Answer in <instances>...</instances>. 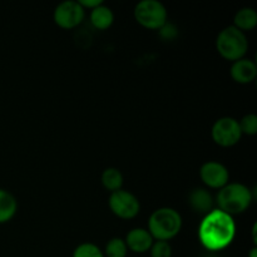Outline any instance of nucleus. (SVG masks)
<instances>
[{
	"instance_id": "obj_15",
	"label": "nucleus",
	"mask_w": 257,
	"mask_h": 257,
	"mask_svg": "<svg viewBox=\"0 0 257 257\" xmlns=\"http://www.w3.org/2000/svg\"><path fill=\"white\" fill-rule=\"evenodd\" d=\"M233 27L246 33L253 30L257 25V13L253 8H241L233 17Z\"/></svg>"
},
{
	"instance_id": "obj_16",
	"label": "nucleus",
	"mask_w": 257,
	"mask_h": 257,
	"mask_svg": "<svg viewBox=\"0 0 257 257\" xmlns=\"http://www.w3.org/2000/svg\"><path fill=\"white\" fill-rule=\"evenodd\" d=\"M100 182H102L103 187H104L105 190L109 191V192L112 193L118 190H122L124 177H123V173L120 172L118 168L108 167L102 172Z\"/></svg>"
},
{
	"instance_id": "obj_14",
	"label": "nucleus",
	"mask_w": 257,
	"mask_h": 257,
	"mask_svg": "<svg viewBox=\"0 0 257 257\" xmlns=\"http://www.w3.org/2000/svg\"><path fill=\"white\" fill-rule=\"evenodd\" d=\"M18 212V201L8 190L0 188V225L14 218Z\"/></svg>"
},
{
	"instance_id": "obj_17",
	"label": "nucleus",
	"mask_w": 257,
	"mask_h": 257,
	"mask_svg": "<svg viewBox=\"0 0 257 257\" xmlns=\"http://www.w3.org/2000/svg\"><path fill=\"white\" fill-rule=\"evenodd\" d=\"M104 257H127L128 248L124 242V238L113 237L105 243Z\"/></svg>"
},
{
	"instance_id": "obj_13",
	"label": "nucleus",
	"mask_w": 257,
	"mask_h": 257,
	"mask_svg": "<svg viewBox=\"0 0 257 257\" xmlns=\"http://www.w3.org/2000/svg\"><path fill=\"white\" fill-rule=\"evenodd\" d=\"M89 20L98 30H107L114 23V13L109 7L102 3L89 12Z\"/></svg>"
},
{
	"instance_id": "obj_8",
	"label": "nucleus",
	"mask_w": 257,
	"mask_h": 257,
	"mask_svg": "<svg viewBox=\"0 0 257 257\" xmlns=\"http://www.w3.org/2000/svg\"><path fill=\"white\" fill-rule=\"evenodd\" d=\"M85 17V10L77 0H65L55 7L53 13L54 23L62 29H74L82 24Z\"/></svg>"
},
{
	"instance_id": "obj_5",
	"label": "nucleus",
	"mask_w": 257,
	"mask_h": 257,
	"mask_svg": "<svg viewBox=\"0 0 257 257\" xmlns=\"http://www.w3.org/2000/svg\"><path fill=\"white\" fill-rule=\"evenodd\" d=\"M135 19L141 27L160 30L167 23V9L160 0H141L133 10Z\"/></svg>"
},
{
	"instance_id": "obj_4",
	"label": "nucleus",
	"mask_w": 257,
	"mask_h": 257,
	"mask_svg": "<svg viewBox=\"0 0 257 257\" xmlns=\"http://www.w3.org/2000/svg\"><path fill=\"white\" fill-rule=\"evenodd\" d=\"M250 44L246 33L241 32L233 25L226 27L218 33L216 38V49L217 53L228 62H236L242 59L247 54Z\"/></svg>"
},
{
	"instance_id": "obj_21",
	"label": "nucleus",
	"mask_w": 257,
	"mask_h": 257,
	"mask_svg": "<svg viewBox=\"0 0 257 257\" xmlns=\"http://www.w3.org/2000/svg\"><path fill=\"white\" fill-rule=\"evenodd\" d=\"M176 30L177 29H176L173 25L166 23V24L161 28L160 32H161V35H162L163 38H166V39H172V38L176 37V34H177V32H176Z\"/></svg>"
},
{
	"instance_id": "obj_7",
	"label": "nucleus",
	"mask_w": 257,
	"mask_h": 257,
	"mask_svg": "<svg viewBox=\"0 0 257 257\" xmlns=\"http://www.w3.org/2000/svg\"><path fill=\"white\" fill-rule=\"evenodd\" d=\"M108 206L113 215L120 220H132L141 211V203L137 196L123 188L110 193Z\"/></svg>"
},
{
	"instance_id": "obj_6",
	"label": "nucleus",
	"mask_w": 257,
	"mask_h": 257,
	"mask_svg": "<svg viewBox=\"0 0 257 257\" xmlns=\"http://www.w3.org/2000/svg\"><path fill=\"white\" fill-rule=\"evenodd\" d=\"M241 133L238 120L233 117H221L212 124L211 138L217 146L223 148H230L240 142Z\"/></svg>"
},
{
	"instance_id": "obj_20",
	"label": "nucleus",
	"mask_w": 257,
	"mask_h": 257,
	"mask_svg": "<svg viewBox=\"0 0 257 257\" xmlns=\"http://www.w3.org/2000/svg\"><path fill=\"white\" fill-rule=\"evenodd\" d=\"M172 246L168 241H155L151 246V257H172Z\"/></svg>"
},
{
	"instance_id": "obj_1",
	"label": "nucleus",
	"mask_w": 257,
	"mask_h": 257,
	"mask_svg": "<svg viewBox=\"0 0 257 257\" xmlns=\"http://www.w3.org/2000/svg\"><path fill=\"white\" fill-rule=\"evenodd\" d=\"M237 232L232 216L213 208L203 216L198 226V240L207 251H222L233 242Z\"/></svg>"
},
{
	"instance_id": "obj_3",
	"label": "nucleus",
	"mask_w": 257,
	"mask_h": 257,
	"mask_svg": "<svg viewBox=\"0 0 257 257\" xmlns=\"http://www.w3.org/2000/svg\"><path fill=\"white\" fill-rule=\"evenodd\" d=\"M182 216L172 207H160L153 211L148 220V228L155 241L175 238L182 228Z\"/></svg>"
},
{
	"instance_id": "obj_11",
	"label": "nucleus",
	"mask_w": 257,
	"mask_h": 257,
	"mask_svg": "<svg viewBox=\"0 0 257 257\" xmlns=\"http://www.w3.org/2000/svg\"><path fill=\"white\" fill-rule=\"evenodd\" d=\"M124 242L128 250L132 251V252L145 253L150 251L155 240H153L152 235L147 228L136 227L130 230V232L125 235Z\"/></svg>"
},
{
	"instance_id": "obj_2",
	"label": "nucleus",
	"mask_w": 257,
	"mask_h": 257,
	"mask_svg": "<svg viewBox=\"0 0 257 257\" xmlns=\"http://www.w3.org/2000/svg\"><path fill=\"white\" fill-rule=\"evenodd\" d=\"M252 201L253 193L250 187L240 182H228L218 190L215 203L218 210L233 217L247 211Z\"/></svg>"
},
{
	"instance_id": "obj_19",
	"label": "nucleus",
	"mask_w": 257,
	"mask_h": 257,
	"mask_svg": "<svg viewBox=\"0 0 257 257\" xmlns=\"http://www.w3.org/2000/svg\"><path fill=\"white\" fill-rule=\"evenodd\" d=\"M240 130L242 136H255L257 135V115L253 113H248V114L243 115L240 120Z\"/></svg>"
},
{
	"instance_id": "obj_23",
	"label": "nucleus",
	"mask_w": 257,
	"mask_h": 257,
	"mask_svg": "<svg viewBox=\"0 0 257 257\" xmlns=\"http://www.w3.org/2000/svg\"><path fill=\"white\" fill-rule=\"evenodd\" d=\"M247 257H257V247H256V246H253V247L251 248Z\"/></svg>"
},
{
	"instance_id": "obj_10",
	"label": "nucleus",
	"mask_w": 257,
	"mask_h": 257,
	"mask_svg": "<svg viewBox=\"0 0 257 257\" xmlns=\"http://www.w3.org/2000/svg\"><path fill=\"white\" fill-rule=\"evenodd\" d=\"M230 75L233 82L238 84H250L257 77V65L250 58H242L232 63Z\"/></svg>"
},
{
	"instance_id": "obj_18",
	"label": "nucleus",
	"mask_w": 257,
	"mask_h": 257,
	"mask_svg": "<svg viewBox=\"0 0 257 257\" xmlns=\"http://www.w3.org/2000/svg\"><path fill=\"white\" fill-rule=\"evenodd\" d=\"M72 257H104V253L94 243L83 242L74 248Z\"/></svg>"
},
{
	"instance_id": "obj_12",
	"label": "nucleus",
	"mask_w": 257,
	"mask_h": 257,
	"mask_svg": "<svg viewBox=\"0 0 257 257\" xmlns=\"http://www.w3.org/2000/svg\"><path fill=\"white\" fill-rule=\"evenodd\" d=\"M188 205L193 212L205 216L215 208V198L212 197L210 191L198 187L191 191L188 195Z\"/></svg>"
},
{
	"instance_id": "obj_9",
	"label": "nucleus",
	"mask_w": 257,
	"mask_h": 257,
	"mask_svg": "<svg viewBox=\"0 0 257 257\" xmlns=\"http://www.w3.org/2000/svg\"><path fill=\"white\" fill-rule=\"evenodd\" d=\"M200 178L211 190H221L230 182V171L218 161H207L200 168Z\"/></svg>"
},
{
	"instance_id": "obj_22",
	"label": "nucleus",
	"mask_w": 257,
	"mask_h": 257,
	"mask_svg": "<svg viewBox=\"0 0 257 257\" xmlns=\"http://www.w3.org/2000/svg\"><path fill=\"white\" fill-rule=\"evenodd\" d=\"M78 3H79L80 5H82V8L84 10H92L94 9V8H97L98 5L102 4V0H78Z\"/></svg>"
}]
</instances>
